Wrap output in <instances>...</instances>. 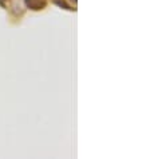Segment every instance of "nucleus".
Here are the masks:
<instances>
[{"instance_id":"1","label":"nucleus","mask_w":150,"mask_h":159,"mask_svg":"<svg viewBox=\"0 0 150 159\" xmlns=\"http://www.w3.org/2000/svg\"><path fill=\"white\" fill-rule=\"evenodd\" d=\"M26 4L31 10H42L46 6V3L43 0H26Z\"/></svg>"}]
</instances>
